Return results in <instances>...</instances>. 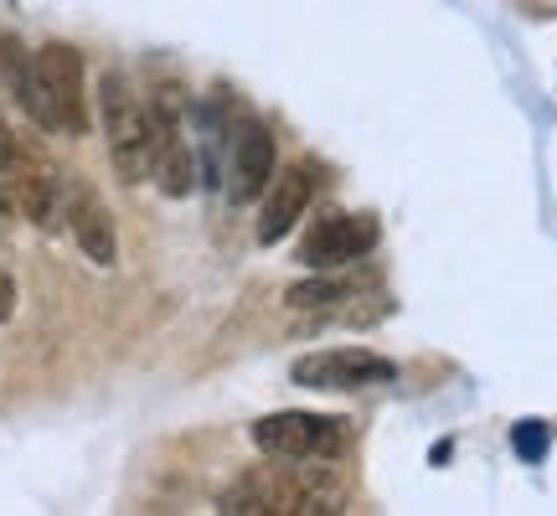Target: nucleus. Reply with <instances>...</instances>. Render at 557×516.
<instances>
[{"mask_svg": "<svg viewBox=\"0 0 557 516\" xmlns=\"http://www.w3.org/2000/svg\"><path fill=\"white\" fill-rule=\"evenodd\" d=\"M11 218H16V201H11V192H5V176H0V238L11 233Z\"/></svg>", "mask_w": 557, "mask_h": 516, "instance_id": "2eb2a0df", "label": "nucleus"}, {"mask_svg": "<svg viewBox=\"0 0 557 516\" xmlns=\"http://www.w3.org/2000/svg\"><path fill=\"white\" fill-rule=\"evenodd\" d=\"M5 192L16 201V212L37 233H67V171H58L37 145L16 139L5 160Z\"/></svg>", "mask_w": 557, "mask_h": 516, "instance_id": "20e7f679", "label": "nucleus"}, {"mask_svg": "<svg viewBox=\"0 0 557 516\" xmlns=\"http://www.w3.org/2000/svg\"><path fill=\"white\" fill-rule=\"evenodd\" d=\"M99 124L109 160L120 171L124 186H139L150 176V103L135 94V83L120 67H109L99 78Z\"/></svg>", "mask_w": 557, "mask_h": 516, "instance_id": "7ed1b4c3", "label": "nucleus"}, {"mask_svg": "<svg viewBox=\"0 0 557 516\" xmlns=\"http://www.w3.org/2000/svg\"><path fill=\"white\" fill-rule=\"evenodd\" d=\"M278 171V150H274V130L259 120H243L233 135V160H227V201L248 207L269 192V181Z\"/></svg>", "mask_w": 557, "mask_h": 516, "instance_id": "1a4fd4ad", "label": "nucleus"}, {"mask_svg": "<svg viewBox=\"0 0 557 516\" xmlns=\"http://www.w3.org/2000/svg\"><path fill=\"white\" fill-rule=\"evenodd\" d=\"M0 67L11 78L16 103L47 135L78 139L88 130V88H83V52L67 41H47L37 52H21L16 41L0 47Z\"/></svg>", "mask_w": 557, "mask_h": 516, "instance_id": "f257e3e1", "label": "nucleus"}, {"mask_svg": "<svg viewBox=\"0 0 557 516\" xmlns=\"http://www.w3.org/2000/svg\"><path fill=\"white\" fill-rule=\"evenodd\" d=\"M517 450L521 459H542L547 455V429L542 423H517Z\"/></svg>", "mask_w": 557, "mask_h": 516, "instance_id": "ddd939ff", "label": "nucleus"}, {"mask_svg": "<svg viewBox=\"0 0 557 516\" xmlns=\"http://www.w3.org/2000/svg\"><path fill=\"white\" fill-rule=\"evenodd\" d=\"M181 88H156L150 94V181L165 197H191L197 186V156L186 135V109L176 99Z\"/></svg>", "mask_w": 557, "mask_h": 516, "instance_id": "39448f33", "label": "nucleus"}, {"mask_svg": "<svg viewBox=\"0 0 557 516\" xmlns=\"http://www.w3.org/2000/svg\"><path fill=\"white\" fill-rule=\"evenodd\" d=\"M222 516H336L346 512V496L320 491L299 470H248L218 496Z\"/></svg>", "mask_w": 557, "mask_h": 516, "instance_id": "f03ea898", "label": "nucleus"}, {"mask_svg": "<svg viewBox=\"0 0 557 516\" xmlns=\"http://www.w3.org/2000/svg\"><path fill=\"white\" fill-rule=\"evenodd\" d=\"M351 295V284H341V279H305L289 290V305L295 310H315V305H336V299Z\"/></svg>", "mask_w": 557, "mask_h": 516, "instance_id": "f8f14e48", "label": "nucleus"}, {"mask_svg": "<svg viewBox=\"0 0 557 516\" xmlns=\"http://www.w3.org/2000/svg\"><path fill=\"white\" fill-rule=\"evenodd\" d=\"M11 145H16V135L5 130V120H0V176H5V160H11Z\"/></svg>", "mask_w": 557, "mask_h": 516, "instance_id": "dca6fc26", "label": "nucleus"}, {"mask_svg": "<svg viewBox=\"0 0 557 516\" xmlns=\"http://www.w3.org/2000/svg\"><path fill=\"white\" fill-rule=\"evenodd\" d=\"M11 316H16V279L0 269V325H5Z\"/></svg>", "mask_w": 557, "mask_h": 516, "instance_id": "4468645a", "label": "nucleus"}, {"mask_svg": "<svg viewBox=\"0 0 557 516\" xmlns=\"http://www.w3.org/2000/svg\"><path fill=\"white\" fill-rule=\"evenodd\" d=\"M289 378L299 388H315V393H351V388H382V382H398V361L367 352V346H331V352H310L289 367Z\"/></svg>", "mask_w": 557, "mask_h": 516, "instance_id": "6e6552de", "label": "nucleus"}, {"mask_svg": "<svg viewBox=\"0 0 557 516\" xmlns=\"http://www.w3.org/2000/svg\"><path fill=\"white\" fill-rule=\"evenodd\" d=\"M253 444L269 459H341L351 444V429H346V418L269 414L253 423Z\"/></svg>", "mask_w": 557, "mask_h": 516, "instance_id": "423d86ee", "label": "nucleus"}, {"mask_svg": "<svg viewBox=\"0 0 557 516\" xmlns=\"http://www.w3.org/2000/svg\"><path fill=\"white\" fill-rule=\"evenodd\" d=\"M310 192H315V176H310V160H299L289 171H274L269 192H263V218H259V243L274 248L278 238H289L299 228V218L310 212Z\"/></svg>", "mask_w": 557, "mask_h": 516, "instance_id": "9b49d317", "label": "nucleus"}, {"mask_svg": "<svg viewBox=\"0 0 557 516\" xmlns=\"http://www.w3.org/2000/svg\"><path fill=\"white\" fill-rule=\"evenodd\" d=\"M67 233H73V243L83 248V258H88L94 269H114V263H120V238H114L109 207H103L99 192L83 176H73V171H67Z\"/></svg>", "mask_w": 557, "mask_h": 516, "instance_id": "9d476101", "label": "nucleus"}, {"mask_svg": "<svg viewBox=\"0 0 557 516\" xmlns=\"http://www.w3.org/2000/svg\"><path fill=\"white\" fill-rule=\"evenodd\" d=\"M377 248V218H367V212H315L310 228H305V238H299V263L305 269H315V274H331V269H346V263H357Z\"/></svg>", "mask_w": 557, "mask_h": 516, "instance_id": "0eeeda50", "label": "nucleus"}]
</instances>
